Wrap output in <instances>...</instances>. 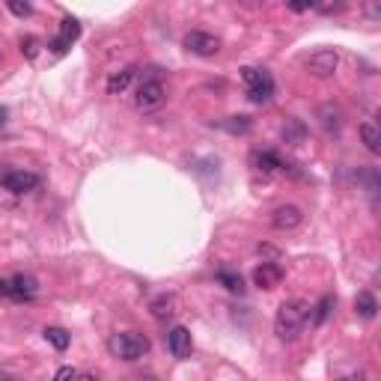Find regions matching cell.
<instances>
[{
    "mask_svg": "<svg viewBox=\"0 0 381 381\" xmlns=\"http://www.w3.org/2000/svg\"><path fill=\"white\" fill-rule=\"evenodd\" d=\"M131 78H134V69H123V71H113L111 78H107V92L111 95H119V92H125L128 90V83Z\"/></svg>",
    "mask_w": 381,
    "mask_h": 381,
    "instance_id": "2e32d148",
    "label": "cell"
},
{
    "mask_svg": "<svg viewBox=\"0 0 381 381\" xmlns=\"http://www.w3.org/2000/svg\"><path fill=\"white\" fill-rule=\"evenodd\" d=\"M337 66H340V54L333 48H321V51L307 57V71L316 78H331L337 71Z\"/></svg>",
    "mask_w": 381,
    "mask_h": 381,
    "instance_id": "277c9868",
    "label": "cell"
},
{
    "mask_svg": "<svg viewBox=\"0 0 381 381\" xmlns=\"http://www.w3.org/2000/svg\"><path fill=\"white\" fill-rule=\"evenodd\" d=\"M164 99H167V92H164V83L161 81H143L140 90H137L134 104L140 107V111H155V107L164 104Z\"/></svg>",
    "mask_w": 381,
    "mask_h": 381,
    "instance_id": "8992f818",
    "label": "cell"
},
{
    "mask_svg": "<svg viewBox=\"0 0 381 381\" xmlns=\"http://www.w3.org/2000/svg\"><path fill=\"white\" fill-rule=\"evenodd\" d=\"M45 340L51 342L57 352H66V349H69V342H71L69 331H63V328H45Z\"/></svg>",
    "mask_w": 381,
    "mask_h": 381,
    "instance_id": "ac0fdd59",
    "label": "cell"
},
{
    "mask_svg": "<svg viewBox=\"0 0 381 381\" xmlns=\"http://www.w3.org/2000/svg\"><path fill=\"white\" fill-rule=\"evenodd\" d=\"M107 352L119 361H140L143 354L149 352V340L143 333H134V331H123V333H113L107 340Z\"/></svg>",
    "mask_w": 381,
    "mask_h": 381,
    "instance_id": "7a4b0ae2",
    "label": "cell"
},
{
    "mask_svg": "<svg viewBox=\"0 0 381 381\" xmlns=\"http://www.w3.org/2000/svg\"><path fill=\"white\" fill-rule=\"evenodd\" d=\"M247 99L254 102V104H268L274 99V81H271V75L265 81L254 83V87H247Z\"/></svg>",
    "mask_w": 381,
    "mask_h": 381,
    "instance_id": "4fadbf2b",
    "label": "cell"
},
{
    "mask_svg": "<svg viewBox=\"0 0 381 381\" xmlns=\"http://www.w3.org/2000/svg\"><path fill=\"white\" fill-rule=\"evenodd\" d=\"M185 48L190 54H197V57H214L221 51V39H218V36H212V33L194 30V33L185 36Z\"/></svg>",
    "mask_w": 381,
    "mask_h": 381,
    "instance_id": "5b68a950",
    "label": "cell"
},
{
    "mask_svg": "<svg viewBox=\"0 0 381 381\" xmlns=\"http://www.w3.org/2000/svg\"><path fill=\"white\" fill-rule=\"evenodd\" d=\"M167 345H170L173 357H179V361H185V357H190V352H194V342H190V331L176 325L170 333H167Z\"/></svg>",
    "mask_w": 381,
    "mask_h": 381,
    "instance_id": "ba28073f",
    "label": "cell"
},
{
    "mask_svg": "<svg viewBox=\"0 0 381 381\" xmlns=\"http://www.w3.org/2000/svg\"><path fill=\"white\" fill-rule=\"evenodd\" d=\"M283 280V268L277 265V262H262V265H256L254 271V283L259 286V289H277Z\"/></svg>",
    "mask_w": 381,
    "mask_h": 381,
    "instance_id": "9c48e42d",
    "label": "cell"
},
{
    "mask_svg": "<svg viewBox=\"0 0 381 381\" xmlns=\"http://www.w3.org/2000/svg\"><path fill=\"white\" fill-rule=\"evenodd\" d=\"M0 295H6V283L4 280H0Z\"/></svg>",
    "mask_w": 381,
    "mask_h": 381,
    "instance_id": "4dcf8cb0",
    "label": "cell"
},
{
    "mask_svg": "<svg viewBox=\"0 0 381 381\" xmlns=\"http://www.w3.org/2000/svg\"><path fill=\"white\" fill-rule=\"evenodd\" d=\"M250 167H254L256 173H277V170H283V158L277 152H271V149H256L254 155H250Z\"/></svg>",
    "mask_w": 381,
    "mask_h": 381,
    "instance_id": "30bf717a",
    "label": "cell"
},
{
    "mask_svg": "<svg viewBox=\"0 0 381 381\" xmlns=\"http://www.w3.org/2000/svg\"><path fill=\"white\" fill-rule=\"evenodd\" d=\"M75 375H81L78 369H71V366H63V369H57V378L63 381V378H75Z\"/></svg>",
    "mask_w": 381,
    "mask_h": 381,
    "instance_id": "f1b7e54d",
    "label": "cell"
},
{
    "mask_svg": "<svg viewBox=\"0 0 381 381\" xmlns=\"http://www.w3.org/2000/svg\"><path fill=\"white\" fill-rule=\"evenodd\" d=\"M21 54L27 60H33L36 54H39V39H36V36H24L21 39Z\"/></svg>",
    "mask_w": 381,
    "mask_h": 381,
    "instance_id": "484cf974",
    "label": "cell"
},
{
    "mask_svg": "<svg viewBox=\"0 0 381 381\" xmlns=\"http://www.w3.org/2000/svg\"><path fill=\"white\" fill-rule=\"evenodd\" d=\"M4 4H6V9L15 18H30L33 15V4H30V0H4Z\"/></svg>",
    "mask_w": 381,
    "mask_h": 381,
    "instance_id": "44dd1931",
    "label": "cell"
},
{
    "mask_svg": "<svg viewBox=\"0 0 381 381\" xmlns=\"http://www.w3.org/2000/svg\"><path fill=\"white\" fill-rule=\"evenodd\" d=\"M152 316H155V319H167V316H173V298L161 295L158 301H152Z\"/></svg>",
    "mask_w": 381,
    "mask_h": 381,
    "instance_id": "7402d4cb",
    "label": "cell"
},
{
    "mask_svg": "<svg viewBox=\"0 0 381 381\" xmlns=\"http://www.w3.org/2000/svg\"><path fill=\"white\" fill-rule=\"evenodd\" d=\"M39 292V283H36L30 274H15L12 280H6V295L12 301H30Z\"/></svg>",
    "mask_w": 381,
    "mask_h": 381,
    "instance_id": "52a82bcc",
    "label": "cell"
},
{
    "mask_svg": "<svg viewBox=\"0 0 381 381\" xmlns=\"http://www.w3.org/2000/svg\"><path fill=\"white\" fill-rule=\"evenodd\" d=\"M361 140H363V146H366L369 152L378 155V149H381V134H378L375 123H363V125H361Z\"/></svg>",
    "mask_w": 381,
    "mask_h": 381,
    "instance_id": "e0dca14e",
    "label": "cell"
},
{
    "mask_svg": "<svg viewBox=\"0 0 381 381\" xmlns=\"http://www.w3.org/2000/svg\"><path fill=\"white\" fill-rule=\"evenodd\" d=\"M242 78H244L247 87H254V83H259V81L268 78V71H265V69H256V66H244V69H242Z\"/></svg>",
    "mask_w": 381,
    "mask_h": 381,
    "instance_id": "d4e9b609",
    "label": "cell"
},
{
    "mask_svg": "<svg viewBox=\"0 0 381 381\" xmlns=\"http://www.w3.org/2000/svg\"><path fill=\"white\" fill-rule=\"evenodd\" d=\"M307 321H310V304H304V301H286V304H280V310H277V319H274V331H277L280 340L292 342V340L301 337V331H304Z\"/></svg>",
    "mask_w": 381,
    "mask_h": 381,
    "instance_id": "6da1fadb",
    "label": "cell"
},
{
    "mask_svg": "<svg viewBox=\"0 0 381 381\" xmlns=\"http://www.w3.org/2000/svg\"><path fill=\"white\" fill-rule=\"evenodd\" d=\"M286 6L292 12H310V9H319L321 0H286Z\"/></svg>",
    "mask_w": 381,
    "mask_h": 381,
    "instance_id": "4316f807",
    "label": "cell"
},
{
    "mask_svg": "<svg viewBox=\"0 0 381 381\" xmlns=\"http://www.w3.org/2000/svg\"><path fill=\"white\" fill-rule=\"evenodd\" d=\"M333 307H337V298H333V295H325L316 307H310V319H313L316 325H325L328 316L333 313Z\"/></svg>",
    "mask_w": 381,
    "mask_h": 381,
    "instance_id": "9a60e30c",
    "label": "cell"
},
{
    "mask_svg": "<svg viewBox=\"0 0 381 381\" xmlns=\"http://www.w3.org/2000/svg\"><path fill=\"white\" fill-rule=\"evenodd\" d=\"M301 221H304V212L298 206H277V209H274V214H271V223L277 226V230H283V233L301 226Z\"/></svg>",
    "mask_w": 381,
    "mask_h": 381,
    "instance_id": "8fae6325",
    "label": "cell"
},
{
    "mask_svg": "<svg viewBox=\"0 0 381 381\" xmlns=\"http://www.w3.org/2000/svg\"><path fill=\"white\" fill-rule=\"evenodd\" d=\"M363 9H366V15L373 18V21H378V18H381V12H378V0H363Z\"/></svg>",
    "mask_w": 381,
    "mask_h": 381,
    "instance_id": "83f0119b",
    "label": "cell"
},
{
    "mask_svg": "<svg viewBox=\"0 0 381 381\" xmlns=\"http://www.w3.org/2000/svg\"><path fill=\"white\" fill-rule=\"evenodd\" d=\"M321 125H325L328 131H337L340 128V111L337 107H321Z\"/></svg>",
    "mask_w": 381,
    "mask_h": 381,
    "instance_id": "cb8c5ba5",
    "label": "cell"
},
{
    "mask_svg": "<svg viewBox=\"0 0 381 381\" xmlns=\"http://www.w3.org/2000/svg\"><path fill=\"white\" fill-rule=\"evenodd\" d=\"M223 128L230 131V134H247V131L254 128V123H250V116H230L223 123Z\"/></svg>",
    "mask_w": 381,
    "mask_h": 381,
    "instance_id": "ffe728a7",
    "label": "cell"
},
{
    "mask_svg": "<svg viewBox=\"0 0 381 381\" xmlns=\"http://www.w3.org/2000/svg\"><path fill=\"white\" fill-rule=\"evenodd\" d=\"M354 310H357V316H363V319H375V313H378L375 295H373V292H357V298H354Z\"/></svg>",
    "mask_w": 381,
    "mask_h": 381,
    "instance_id": "5bb4252c",
    "label": "cell"
},
{
    "mask_svg": "<svg viewBox=\"0 0 381 381\" xmlns=\"http://www.w3.org/2000/svg\"><path fill=\"white\" fill-rule=\"evenodd\" d=\"M218 283L230 292H244V280H242V274H235V271H218Z\"/></svg>",
    "mask_w": 381,
    "mask_h": 381,
    "instance_id": "d6986e66",
    "label": "cell"
},
{
    "mask_svg": "<svg viewBox=\"0 0 381 381\" xmlns=\"http://www.w3.org/2000/svg\"><path fill=\"white\" fill-rule=\"evenodd\" d=\"M6 116H9V111H6V107H0V125L6 123Z\"/></svg>",
    "mask_w": 381,
    "mask_h": 381,
    "instance_id": "f546056e",
    "label": "cell"
},
{
    "mask_svg": "<svg viewBox=\"0 0 381 381\" xmlns=\"http://www.w3.org/2000/svg\"><path fill=\"white\" fill-rule=\"evenodd\" d=\"M283 137H286V143H301L304 140V125L298 123V119H289L286 128H283Z\"/></svg>",
    "mask_w": 381,
    "mask_h": 381,
    "instance_id": "603a6c76",
    "label": "cell"
},
{
    "mask_svg": "<svg viewBox=\"0 0 381 381\" xmlns=\"http://www.w3.org/2000/svg\"><path fill=\"white\" fill-rule=\"evenodd\" d=\"M78 36H81V24L75 18H63V21H60V33H57V39H54L51 48H54L57 54H66Z\"/></svg>",
    "mask_w": 381,
    "mask_h": 381,
    "instance_id": "7c38bea8",
    "label": "cell"
},
{
    "mask_svg": "<svg viewBox=\"0 0 381 381\" xmlns=\"http://www.w3.org/2000/svg\"><path fill=\"white\" fill-rule=\"evenodd\" d=\"M0 185H4L9 194H30V190L39 188V176H36L33 170L4 167V170H0Z\"/></svg>",
    "mask_w": 381,
    "mask_h": 381,
    "instance_id": "3957f363",
    "label": "cell"
}]
</instances>
